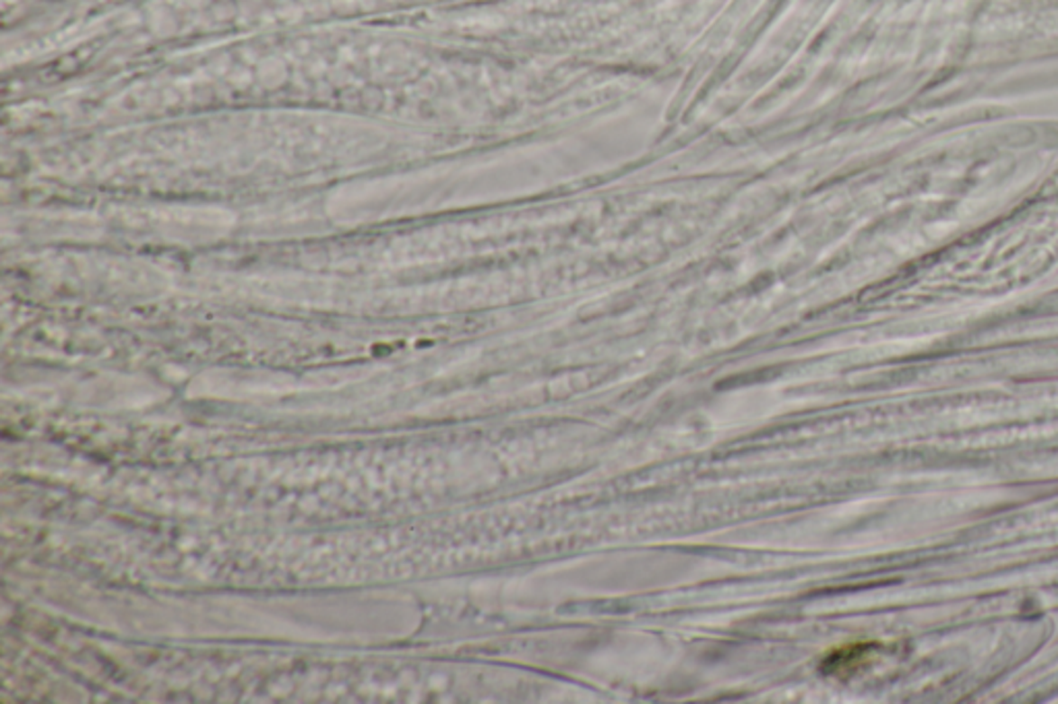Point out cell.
I'll use <instances>...</instances> for the list:
<instances>
[{"instance_id":"obj_1","label":"cell","mask_w":1058,"mask_h":704,"mask_svg":"<svg viewBox=\"0 0 1058 704\" xmlns=\"http://www.w3.org/2000/svg\"><path fill=\"white\" fill-rule=\"evenodd\" d=\"M875 649V644L872 643H858V644H849L846 649H840V651H833L831 655L825 659V665L823 670L827 673H849L860 667L862 661H867L870 651Z\"/></svg>"}]
</instances>
